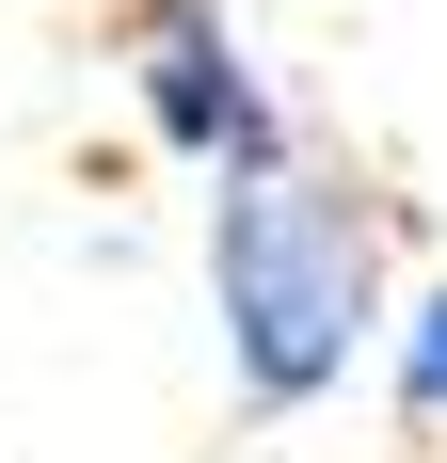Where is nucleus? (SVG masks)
Instances as JSON below:
<instances>
[{
    "label": "nucleus",
    "mask_w": 447,
    "mask_h": 463,
    "mask_svg": "<svg viewBox=\"0 0 447 463\" xmlns=\"http://www.w3.org/2000/svg\"><path fill=\"white\" fill-rule=\"evenodd\" d=\"M128 112H144V144L176 176L288 160V112H271V80H256V48H240L224 0H128Z\"/></svg>",
    "instance_id": "nucleus-2"
},
{
    "label": "nucleus",
    "mask_w": 447,
    "mask_h": 463,
    "mask_svg": "<svg viewBox=\"0 0 447 463\" xmlns=\"http://www.w3.org/2000/svg\"><path fill=\"white\" fill-rule=\"evenodd\" d=\"M208 320H224V383L256 416H304L400 335L384 304V208H367L336 160H256V176H208Z\"/></svg>",
    "instance_id": "nucleus-1"
},
{
    "label": "nucleus",
    "mask_w": 447,
    "mask_h": 463,
    "mask_svg": "<svg viewBox=\"0 0 447 463\" xmlns=\"http://www.w3.org/2000/svg\"><path fill=\"white\" fill-rule=\"evenodd\" d=\"M384 383H400V416H415V431H447V288H415V304H400Z\"/></svg>",
    "instance_id": "nucleus-3"
}]
</instances>
